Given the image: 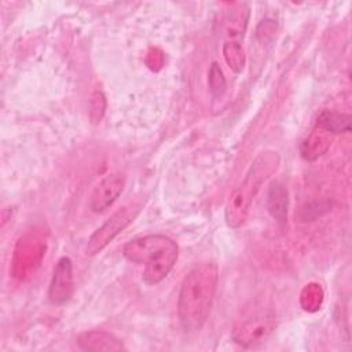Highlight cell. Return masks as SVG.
I'll use <instances>...</instances> for the list:
<instances>
[{
    "instance_id": "1",
    "label": "cell",
    "mask_w": 352,
    "mask_h": 352,
    "mask_svg": "<svg viewBox=\"0 0 352 352\" xmlns=\"http://www.w3.org/2000/svg\"><path fill=\"white\" fill-rule=\"evenodd\" d=\"M217 280L219 268L210 261L197 264L184 276L177 296V318L184 331H199L206 323Z\"/></svg>"
},
{
    "instance_id": "2",
    "label": "cell",
    "mask_w": 352,
    "mask_h": 352,
    "mask_svg": "<svg viewBox=\"0 0 352 352\" xmlns=\"http://www.w3.org/2000/svg\"><path fill=\"white\" fill-rule=\"evenodd\" d=\"M122 256L133 264H143L142 279L153 286L169 275L177 261L179 248L172 238L164 234H148L126 242Z\"/></svg>"
},
{
    "instance_id": "3",
    "label": "cell",
    "mask_w": 352,
    "mask_h": 352,
    "mask_svg": "<svg viewBox=\"0 0 352 352\" xmlns=\"http://www.w3.org/2000/svg\"><path fill=\"white\" fill-rule=\"evenodd\" d=\"M279 161L278 153L271 150L263 151L254 158L245 179L234 190L226 204L224 217L228 227L239 228L246 221L254 197L264 182L278 169Z\"/></svg>"
},
{
    "instance_id": "4",
    "label": "cell",
    "mask_w": 352,
    "mask_h": 352,
    "mask_svg": "<svg viewBox=\"0 0 352 352\" xmlns=\"http://www.w3.org/2000/svg\"><path fill=\"white\" fill-rule=\"evenodd\" d=\"M143 205H144V201H133L124 205L117 212H114L89 236L85 246V254L96 256L98 253H100L121 231H124L136 219V216L143 209Z\"/></svg>"
},
{
    "instance_id": "5",
    "label": "cell",
    "mask_w": 352,
    "mask_h": 352,
    "mask_svg": "<svg viewBox=\"0 0 352 352\" xmlns=\"http://www.w3.org/2000/svg\"><path fill=\"white\" fill-rule=\"evenodd\" d=\"M275 327L276 318L274 314L257 312L236 322L231 331V338L245 348H252L265 342Z\"/></svg>"
},
{
    "instance_id": "6",
    "label": "cell",
    "mask_w": 352,
    "mask_h": 352,
    "mask_svg": "<svg viewBox=\"0 0 352 352\" xmlns=\"http://www.w3.org/2000/svg\"><path fill=\"white\" fill-rule=\"evenodd\" d=\"M73 292V263L69 257L63 256L55 264L48 287V300L54 305H63L72 298Z\"/></svg>"
},
{
    "instance_id": "7",
    "label": "cell",
    "mask_w": 352,
    "mask_h": 352,
    "mask_svg": "<svg viewBox=\"0 0 352 352\" xmlns=\"http://www.w3.org/2000/svg\"><path fill=\"white\" fill-rule=\"evenodd\" d=\"M125 186V177L120 173L107 175L94 188L89 197V209L94 213H103L120 197Z\"/></svg>"
},
{
    "instance_id": "8",
    "label": "cell",
    "mask_w": 352,
    "mask_h": 352,
    "mask_svg": "<svg viewBox=\"0 0 352 352\" xmlns=\"http://www.w3.org/2000/svg\"><path fill=\"white\" fill-rule=\"evenodd\" d=\"M76 344L82 351H124V344L113 334L103 330H89L76 337Z\"/></svg>"
},
{
    "instance_id": "9",
    "label": "cell",
    "mask_w": 352,
    "mask_h": 352,
    "mask_svg": "<svg viewBox=\"0 0 352 352\" xmlns=\"http://www.w3.org/2000/svg\"><path fill=\"white\" fill-rule=\"evenodd\" d=\"M249 21V8L246 4H234L231 6V10L226 11L221 26L226 36V41H241V37H243L246 26Z\"/></svg>"
},
{
    "instance_id": "10",
    "label": "cell",
    "mask_w": 352,
    "mask_h": 352,
    "mask_svg": "<svg viewBox=\"0 0 352 352\" xmlns=\"http://www.w3.org/2000/svg\"><path fill=\"white\" fill-rule=\"evenodd\" d=\"M268 213L279 223L285 224L287 221V208H289V192L287 188L280 182H272L267 191L265 199Z\"/></svg>"
},
{
    "instance_id": "11",
    "label": "cell",
    "mask_w": 352,
    "mask_h": 352,
    "mask_svg": "<svg viewBox=\"0 0 352 352\" xmlns=\"http://www.w3.org/2000/svg\"><path fill=\"white\" fill-rule=\"evenodd\" d=\"M327 133L329 132L315 125L312 133L300 146V153L302 158L315 160L319 155H322L329 148L330 144V138L327 136Z\"/></svg>"
},
{
    "instance_id": "12",
    "label": "cell",
    "mask_w": 352,
    "mask_h": 352,
    "mask_svg": "<svg viewBox=\"0 0 352 352\" xmlns=\"http://www.w3.org/2000/svg\"><path fill=\"white\" fill-rule=\"evenodd\" d=\"M316 126L329 133H345L351 131V117L330 110H323L316 120Z\"/></svg>"
},
{
    "instance_id": "13",
    "label": "cell",
    "mask_w": 352,
    "mask_h": 352,
    "mask_svg": "<svg viewBox=\"0 0 352 352\" xmlns=\"http://www.w3.org/2000/svg\"><path fill=\"white\" fill-rule=\"evenodd\" d=\"M221 51H223V56H224V60H226L227 66L234 73H241L243 70L245 62H246L245 52H243L241 41L227 40V41H224Z\"/></svg>"
},
{
    "instance_id": "14",
    "label": "cell",
    "mask_w": 352,
    "mask_h": 352,
    "mask_svg": "<svg viewBox=\"0 0 352 352\" xmlns=\"http://www.w3.org/2000/svg\"><path fill=\"white\" fill-rule=\"evenodd\" d=\"M208 85H209V91H210L212 96H214V98H220L226 92L227 81H226L223 70L220 69L217 62H213L209 67Z\"/></svg>"
},
{
    "instance_id": "15",
    "label": "cell",
    "mask_w": 352,
    "mask_h": 352,
    "mask_svg": "<svg viewBox=\"0 0 352 352\" xmlns=\"http://www.w3.org/2000/svg\"><path fill=\"white\" fill-rule=\"evenodd\" d=\"M323 300V292L320 285L309 283L301 293V305L305 311H316Z\"/></svg>"
},
{
    "instance_id": "16",
    "label": "cell",
    "mask_w": 352,
    "mask_h": 352,
    "mask_svg": "<svg viewBox=\"0 0 352 352\" xmlns=\"http://www.w3.org/2000/svg\"><path fill=\"white\" fill-rule=\"evenodd\" d=\"M106 110V98L100 91H95L89 99V118L94 124H98Z\"/></svg>"
},
{
    "instance_id": "17",
    "label": "cell",
    "mask_w": 352,
    "mask_h": 352,
    "mask_svg": "<svg viewBox=\"0 0 352 352\" xmlns=\"http://www.w3.org/2000/svg\"><path fill=\"white\" fill-rule=\"evenodd\" d=\"M275 33H276V23L272 19H263L256 28V38L263 44H267L268 41H271Z\"/></svg>"
}]
</instances>
